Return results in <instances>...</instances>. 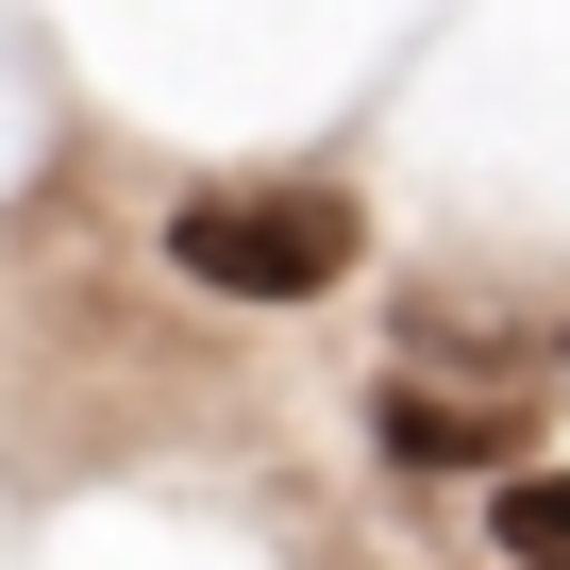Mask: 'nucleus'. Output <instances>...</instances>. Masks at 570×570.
<instances>
[{"mask_svg":"<svg viewBox=\"0 0 570 570\" xmlns=\"http://www.w3.org/2000/svg\"><path fill=\"white\" fill-rule=\"evenodd\" d=\"M386 453L403 470H503V420L487 403H436V386H386Z\"/></svg>","mask_w":570,"mask_h":570,"instance_id":"nucleus-2","label":"nucleus"},{"mask_svg":"<svg viewBox=\"0 0 570 570\" xmlns=\"http://www.w3.org/2000/svg\"><path fill=\"white\" fill-rule=\"evenodd\" d=\"M168 268L218 285V303H320L353 268V202L336 185H202L168 218Z\"/></svg>","mask_w":570,"mask_h":570,"instance_id":"nucleus-1","label":"nucleus"},{"mask_svg":"<svg viewBox=\"0 0 570 570\" xmlns=\"http://www.w3.org/2000/svg\"><path fill=\"white\" fill-rule=\"evenodd\" d=\"M503 553L520 570H570V470H503Z\"/></svg>","mask_w":570,"mask_h":570,"instance_id":"nucleus-3","label":"nucleus"}]
</instances>
